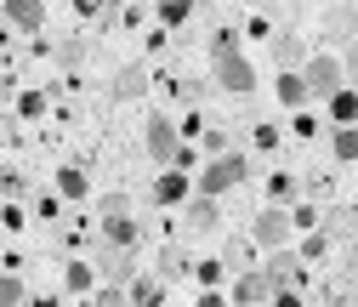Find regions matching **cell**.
<instances>
[{
    "label": "cell",
    "mask_w": 358,
    "mask_h": 307,
    "mask_svg": "<svg viewBox=\"0 0 358 307\" xmlns=\"http://www.w3.org/2000/svg\"><path fill=\"white\" fill-rule=\"evenodd\" d=\"M239 183H250V159L245 154H216V159H205V171H199V183H194V194H205V199H222L228 188H239Z\"/></svg>",
    "instance_id": "6da1fadb"
},
{
    "label": "cell",
    "mask_w": 358,
    "mask_h": 307,
    "mask_svg": "<svg viewBox=\"0 0 358 307\" xmlns=\"http://www.w3.org/2000/svg\"><path fill=\"white\" fill-rule=\"evenodd\" d=\"M301 80H307L313 103H330L336 92H347V69H341V57H330V52H313V57L301 63Z\"/></svg>",
    "instance_id": "7a4b0ae2"
},
{
    "label": "cell",
    "mask_w": 358,
    "mask_h": 307,
    "mask_svg": "<svg viewBox=\"0 0 358 307\" xmlns=\"http://www.w3.org/2000/svg\"><path fill=\"white\" fill-rule=\"evenodd\" d=\"M210 85H216V92H228V97H250V92H256V63H250L245 52L210 57Z\"/></svg>",
    "instance_id": "3957f363"
},
{
    "label": "cell",
    "mask_w": 358,
    "mask_h": 307,
    "mask_svg": "<svg viewBox=\"0 0 358 307\" xmlns=\"http://www.w3.org/2000/svg\"><path fill=\"white\" fill-rule=\"evenodd\" d=\"M290 210L285 205H262L256 210V222H250V245H262V250H285L290 245Z\"/></svg>",
    "instance_id": "277c9868"
},
{
    "label": "cell",
    "mask_w": 358,
    "mask_h": 307,
    "mask_svg": "<svg viewBox=\"0 0 358 307\" xmlns=\"http://www.w3.org/2000/svg\"><path fill=\"white\" fill-rule=\"evenodd\" d=\"M143 143H148V159H154V165H176V148H182V137H176V120H171V114H148Z\"/></svg>",
    "instance_id": "5b68a950"
},
{
    "label": "cell",
    "mask_w": 358,
    "mask_h": 307,
    "mask_svg": "<svg viewBox=\"0 0 358 307\" xmlns=\"http://www.w3.org/2000/svg\"><path fill=\"white\" fill-rule=\"evenodd\" d=\"M262 273H267V285L273 290H296L301 285V273H307V262H301V250H267V262H262Z\"/></svg>",
    "instance_id": "8992f818"
},
{
    "label": "cell",
    "mask_w": 358,
    "mask_h": 307,
    "mask_svg": "<svg viewBox=\"0 0 358 307\" xmlns=\"http://www.w3.org/2000/svg\"><path fill=\"white\" fill-rule=\"evenodd\" d=\"M273 296H279V290L267 285V273H262V268H245V273L234 279V290H228V301H234V307H273Z\"/></svg>",
    "instance_id": "52a82bcc"
},
{
    "label": "cell",
    "mask_w": 358,
    "mask_h": 307,
    "mask_svg": "<svg viewBox=\"0 0 358 307\" xmlns=\"http://www.w3.org/2000/svg\"><path fill=\"white\" fill-rule=\"evenodd\" d=\"M103 245H120V250H143V222L131 210H114L103 216Z\"/></svg>",
    "instance_id": "ba28073f"
},
{
    "label": "cell",
    "mask_w": 358,
    "mask_h": 307,
    "mask_svg": "<svg viewBox=\"0 0 358 307\" xmlns=\"http://www.w3.org/2000/svg\"><path fill=\"white\" fill-rule=\"evenodd\" d=\"M97 273H103L108 285H131V279H137V250L103 245V250H97Z\"/></svg>",
    "instance_id": "9c48e42d"
},
{
    "label": "cell",
    "mask_w": 358,
    "mask_h": 307,
    "mask_svg": "<svg viewBox=\"0 0 358 307\" xmlns=\"http://www.w3.org/2000/svg\"><path fill=\"white\" fill-rule=\"evenodd\" d=\"M188 199H194V183H188V171L165 165V171H159V183H154V205L176 210V205H188Z\"/></svg>",
    "instance_id": "30bf717a"
},
{
    "label": "cell",
    "mask_w": 358,
    "mask_h": 307,
    "mask_svg": "<svg viewBox=\"0 0 358 307\" xmlns=\"http://www.w3.org/2000/svg\"><path fill=\"white\" fill-rule=\"evenodd\" d=\"M0 12H6V23H12V29L40 34V23H46V0H0Z\"/></svg>",
    "instance_id": "8fae6325"
},
{
    "label": "cell",
    "mask_w": 358,
    "mask_h": 307,
    "mask_svg": "<svg viewBox=\"0 0 358 307\" xmlns=\"http://www.w3.org/2000/svg\"><path fill=\"white\" fill-rule=\"evenodd\" d=\"M182 222H188L194 234H216V222H222V199H205V194H194V199L182 205Z\"/></svg>",
    "instance_id": "7c38bea8"
},
{
    "label": "cell",
    "mask_w": 358,
    "mask_h": 307,
    "mask_svg": "<svg viewBox=\"0 0 358 307\" xmlns=\"http://www.w3.org/2000/svg\"><path fill=\"white\" fill-rule=\"evenodd\" d=\"M108 92H114V103H137V97L148 92V69H143V63H125V69L114 74Z\"/></svg>",
    "instance_id": "4fadbf2b"
},
{
    "label": "cell",
    "mask_w": 358,
    "mask_h": 307,
    "mask_svg": "<svg viewBox=\"0 0 358 307\" xmlns=\"http://www.w3.org/2000/svg\"><path fill=\"white\" fill-rule=\"evenodd\" d=\"M273 92H279V103H285V108H307V103H313V92H307L301 69H285V74L273 80Z\"/></svg>",
    "instance_id": "5bb4252c"
},
{
    "label": "cell",
    "mask_w": 358,
    "mask_h": 307,
    "mask_svg": "<svg viewBox=\"0 0 358 307\" xmlns=\"http://www.w3.org/2000/svg\"><path fill=\"white\" fill-rule=\"evenodd\" d=\"M324 34L352 46V40H358V6H330V12H324Z\"/></svg>",
    "instance_id": "9a60e30c"
},
{
    "label": "cell",
    "mask_w": 358,
    "mask_h": 307,
    "mask_svg": "<svg viewBox=\"0 0 358 307\" xmlns=\"http://www.w3.org/2000/svg\"><path fill=\"white\" fill-rule=\"evenodd\" d=\"M57 199H74V205L92 199V183H85L80 165H63V171H57Z\"/></svg>",
    "instance_id": "2e32d148"
},
{
    "label": "cell",
    "mask_w": 358,
    "mask_h": 307,
    "mask_svg": "<svg viewBox=\"0 0 358 307\" xmlns=\"http://www.w3.org/2000/svg\"><path fill=\"white\" fill-rule=\"evenodd\" d=\"M63 285H69L74 296H92V290H97V268H92V262H69V268H63Z\"/></svg>",
    "instance_id": "e0dca14e"
},
{
    "label": "cell",
    "mask_w": 358,
    "mask_h": 307,
    "mask_svg": "<svg viewBox=\"0 0 358 307\" xmlns=\"http://www.w3.org/2000/svg\"><path fill=\"white\" fill-rule=\"evenodd\" d=\"M131 307H159L165 301V279H131Z\"/></svg>",
    "instance_id": "ac0fdd59"
},
{
    "label": "cell",
    "mask_w": 358,
    "mask_h": 307,
    "mask_svg": "<svg viewBox=\"0 0 358 307\" xmlns=\"http://www.w3.org/2000/svg\"><path fill=\"white\" fill-rule=\"evenodd\" d=\"M330 154L341 165H358V125H336V137H330Z\"/></svg>",
    "instance_id": "d6986e66"
},
{
    "label": "cell",
    "mask_w": 358,
    "mask_h": 307,
    "mask_svg": "<svg viewBox=\"0 0 358 307\" xmlns=\"http://www.w3.org/2000/svg\"><path fill=\"white\" fill-rule=\"evenodd\" d=\"M222 268H228V273H245V268H250V239H222Z\"/></svg>",
    "instance_id": "ffe728a7"
},
{
    "label": "cell",
    "mask_w": 358,
    "mask_h": 307,
    "mask_svg": "<svg viewBox=\"0 0 358 307\" xmlns=\"http://www.w3.org/2000/svg\"><path fill=\"white\" fill-rule=\"evenodd\" d=\"M330 120H336V125H358V92H352V85L330 97Z\"/></svg>",
    "instance_id": "44dd1931"
},
{
    "label": "cell",
    "mask_w": 358,
    "mask_h": 307,
    "mask_svg": "<svg viewBox=\"0 0 358 307\" xmlns=\"http://www.w3.org/2000/svg\"><path fill=\"white\" fill-rule=\"evenodd\" d=\"M188 268H194L188 250H176V245H165V250H159V279H182Z\"/></svg>",
    "instance_id": "7402d4cb"
},
{
    "label": "cell",
    "mask_w": 358,
    "mask_h": 307,
    "mask_svg": "<svg viewBox=\"0 0 358 307\" xmlns=\"http://www.w3.org/2000/svg\"><path fill=\"white\" fill-rule=\"evenodd\" d=\"M273 57L279 63H307V46H301L296 34H273Z\"/></svg>",
    "instance_id": "603a6c76"
},
{
    "label": "cell",
    "mask_w": 358,
    "mask_h": 307,
    "mask_svg": "<svg viewBox=\"0 0 358 307\" xmlns=\"http://www.w3.org/2000/svg\"><path fill=\"white\" fill-rule=\"evenodd\" d=\"M234 52H239V29H228V23L210 29V57H234Z\"/></svg>",
    "instance_id": "cb8c5ba5"
},
{
    "label": "cell",
    "mask_w": 358,
    "mask_h": 307,
    "mask_svg": "<svg viewBox=\"0 0 358 307\" xmlns=\"http://www.w3.org/2000/svg\"><path fill=\"white\" fill-rule=\"evenodd\" d=\"M188 12H194V0H159V23H165V29H182Z\"/></svg>",
    "instance_id": "d4e9b609"
},
{
    "label": "cell",
    "mask_w": 358,
    "mask_h": 307,
    "mask_svg": "<svg viewBox=\"0 0 358 307\" xmlns=\"http://www.w3.org/2000/svg\"><path fill=\"white\" fill-rule=\"evenodd\" d=\"M23 301H29L23 279H12V273H0V307H23Z\"/></svg>",
    "instance_id": "484cf974"
},
{
    "label": "cell",
    "mask_w": 358,
    "mask_h": 307,
    "mask_svg": "<svg viewBox=\"0 0 358 307\" xmlns=\"http://www.w3.org/2000/svg\"><path fill=\"white\" fill-rule=\"evenodd\" d=\"M194 279H199V285H222V279H228V268H222V256H205L199 268H194Z\"/></svg>",
    "instance_id": "4316f807"
},
{
    "label": "cell",
    "mask_w": 358,
    "mask_h": 307,
    "mask_svg": "<svg viewBox=\"0 0 358 307\" xmlns=\"http://www.w3.org/2000/svg\"><path fill=\"white\" fill-rule=\"evenodd\" d=\"M92 307H131V290H125V285H108V290L92 296Z\"/></svg>",
    "instance_id": "83f0119b"
},
{
    "label": "cell",
    "mask_w": 358,
    "mask_h": 307,
    "mask_svg": "<svg viewBox=\"0 0 358 307\" xmlns=\"http://www.w3.org/2000/svg\"><path fill=\"white\" fill-rule=\"evenodd\" d=\"M250 143H256L262 154H273V148H279V125H267V120H262V125L250 131Z\"/></svg>",
    "instance_id": "f1b7e54d"
},
{
    "label": "cell",
    "mask_w": 358,
    "mask_h": 307,
    "mask_svg": "<svg viewBox=\"0 0 358 307\" xmlns=\"http://www.w3.org/2000/svg\"><path fill=\"white\" fill-rule=\"evenodd\" d=\"M40 108H46L40 92H23V97H17V114H23V120H40Z\"/></svg>",
    "instance_id": "f546056e"
},
{
    "label": "cell",
    "mask_w": 358,
    "mask_h": 307,
    "mask_svg": "<svg viewBox=\"0 0 358 307\" xmlns=\"http://www.w3.org/2000/svg\"><path fill=\"white\" fill-rule=\"evenodd\" d=\"M199 92H205L199 80H171V97H182V103H199Z\"/></svg>",
    "instance_id": "4dcf8cb0"
},
{
    "label": "cell",
    "mask_w": 358,
    "mask_h": 307,
    "mask_svg": "<svg viewBox=\"0 0 358 307\" xmlns=\"http://www.w3.org/2000/svg\"><path fill=\"white\" fill-rule=\"evenodd\" d=\"M352 228H358V216H352L347 205H341V210H330V234H352Z\"/></svg>",
    "instance_id": "1f68e13d"
},
{
    "label": "cell",
    "mask_w": 358,
    "mask_h": 307,
    "mask_svg": "<svg viewBox=\"0 0 358 307\" xmlns=\"http://www.w3.org/2000/svg\"><path fill=\"white\" fill-rule=\"evenodd\" d=\"M296 137H307V143H313V137H319V120H313L307 108H296Z\"/></svg>",
    "instance_id": "d6a6232c"
},
{
    "label": "cell",
    "mask_w": 358,
    "mask_h": 307,
    "mask_svg": "<svg viewBox=\"0 0 358 307\" xmlns=\"http://www.w3.org/2000/svg\"><path fill=\"white\" fill-rule=\"evenodd\" d=\"M313 222H319V210H313V205H296L290 210V228H313Z\"/></svg>",
    "instance_id": "836d02e7"
},
{
    "label": "cell",
    "mask_w": 358,
    "mask_h": 307,
    "mask_svg": "<svg viewBox=\"0 0 358 307\" xmlns=\"http://www.w3.org/2000/svg\"><path fill=\"white\" fill-rule=\"evenodd\" d=\"M324 245H330V239H324V234H313V239H307V245H301V262H319V256H324Z\"/></svg>",
    "instance_id": "e575fe53"
},
{
    "label": "cell",
    "mask_w": 358,
    "mask_h": 307,
    "mask_svg": "<svg viewBox=\"0 0 358 307\" xmlns=\"http://www.w3.org/2000/svg\"><path fill=\"white\" fill-rule=\"evenodd\" d=\"M194 165H199V148L182 143V148H176V171H194Z\"/></svg>",
    "instance_id": "d590c367"
},
{
    "label": "cell",
    "mask_w": 358,
    "mask_h": 307,
    "mask_svg": "<svg viewBox=\"0 0 358 307\" xmlns=\"http://www.w3.org/2000/svg\"><path fill=\"white\" fill-rule=\"evenodd\" d=\"M205 154H210V159L228 154V137H222V131H205Z\"/></svg>",
    "instance_id": "8d00e7d4"
},
{
    "label": "cell",
    "mask_w": 358,
    "mask_h": 307,
    "mask_svg": "<svg viewBox=\"0 0 358 307\" xmlns=\"http://www.w3.org/2000/svg\"><path fill=\"white\" fill-rule=\"evenodd\" d=\"M267 194H273V199H290V194H296V183H290V177H273V183H267Z\"/></svg>",
    "instance_id": "74e56055"
},
{
    "label": "cell",
    "mask_w": 358,
    "mask_h": 307,
    "mask_svg": "<svg viewBox=\"0 0 358 307\" xmlns=\"http://www.w3.org/2000/svg\"><path fill=\"white\" fill-rule=\"evenodd\" d=\"M103 6H108V0H74V12H80V17H97Z\"/></svg>",
    "instance_id": "f35d334b"
},
{
    "label": "cell",
    "mask_w": 358,
    "mask_h": 307,
    "mask_svg": "<svg viewBox=\"0 0 358 307\" xmlns=\"http://www.w3.org/2000/svg\"><path fill=\"white\" fill-rule=\"evenodd\" d=\"M114 210H131V199H125V194H108V199H103V216H114Z\"/></svg>",
    "instance_id": "ab89813d"
},
{
    "label": "cell",
    "mask_w": 358,
    "mask_h": 307,
    "mask_svg": "<svg viewBox=\"0 0 358 307\" xmlns=\"http://www.w3.org/2000/svg\"><path fill=\"white\" fill-rule=\"evenodd\" d=\"M341 69H347V80H358V46H347V57H341Z\"/></svg>",
    "instance_id": "60d3db41"
},
{
    "label": "cell",
    "mask_w": 358,
    "mask_h": 307,
    "mask_svg": "<svg viewBox=\"0 0 358 307\" xmlns=\"http://www.w3.org/2000/svg\"><path fill=\"white\" fill-rule=\"evenodd\" d=\"M273 307H301V290H279V296H273Z\"/></svg>",
    "instance_id": "b9f144b4"
},
{
    "label": "cell",
    "mask_w": 358,
    "mask_h": 307,
    "mask_svg": "<svg viewBox=\"0 0 358 307\" xmlns=\"http://www.w3.org/2000/svg\"><path fill=\"white\" fill-rule=\"evenodd\" d=\"M199 307H234V301H228V296H216V290H205V296H199Z\"/></svg>",
    "instance_id": "7bdbcfd3"
},
{
    "label": "cell",
    "mask_w": 358,
    "mask_h": 307,
    "mask_svg": "<svg viewBox=\"0 0 358 307\" xmlns=\"http://www.w3.org/2000/svg\"><path fill=\"white\" fill-rule=\"evenodd\" d=\"M12 103V85H6V74H0V108H6Z\"/></svg>",
    "instance_id": "ee69618b"
},
{
    "label": "cell",
    "mask_w": 358,
    "mask_h": 307,
    "mask_svg": "<svg viewBox=\"0 0 358 307\" xmlns=\"http://www.w3.org/2000/svg\"><path fill=\"white\" fill-rule=\"evenodd\" d=\"M108 6H131V0H108Z\"/></svg>",
    "instance_id": "f6af8a7d"
},
{
    "label": "cell",
    "mask_w": 358,
    "mask_h": 307,
    "mask_svg": "<svg viewBox=\"0 0 358 307\" xmlns=\"http://www.w3.org/2000/svg\"><path fill=\"white\" fill-rule=\"evenodd\" d=\"M352 46H358V40H352Z\"/></svg>",
    "instance_id": "bcb514c9"
}]
</instances>
